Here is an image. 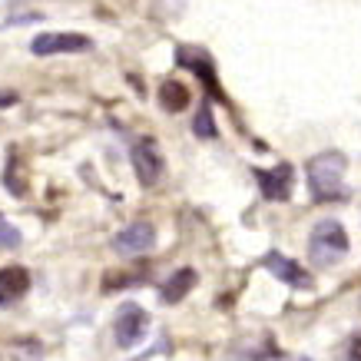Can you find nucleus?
Returning <instances> with one entry per match:
<instances>
[{
	"instance_id": "9b49d317",
	"label": "nucleus",
	"mask_w": 361,
	"mask_h": 361,
	"mask_svg": "<svg viewBox=\"0 0 361 361\" xmlns=\"http://www.w3.org/2000/svg\"><path fill=\"white\" fill-rule=\"evenodd\" d=\"M176 60L183 66H189L192 73H199V80L206 83L212 93H219V80H216V66L209 63V56H202V54H196L192 47H179V54H176Z\"/></svg>"
},
{
	"instance_id": "423d86ee",
	"label": "nucleus",
	"mask_w": 361,
	"mask_h": 361,
	"mask_svg": "<svg viewBox=\"0 0 361 361\" xmlns=\"http://www.w3.org/2000/svg\"><path fill=\"white\" fill-rule=\"evenodd\" d=\"M252 176L259 179V189L269 202H285L292 196V186H295V169L288 163H279L272 169H252Z\"/></svg>"
},
{
	"instance_id": "7ed1b4c3",
	"label": "nucleus",
	"mask_w": 361,
	"mask_h": 361,
	"mask_svg": "<svg viewBox=\"0 0 361 361\" xmlns=\"http://www.w3.org/2000/svg\"><path fill=\"white\" fill-rule=\"evenodd\" d=\"M146 329H149V315L146 308L136 305V302H126V305L116 308V318H113V338L120 348H133L146 338Z\"/></svg>"
},
{
	"instance_id": "f257e3e1",
	"label": "nucleus",
	"mask_w": 361,
	"mask_h": 361,
	"mask_svg": "<svg viewBox=\"0 0 361 361\" xmlns=\"http://www.w3.org/2000/svg\"><path fill=\"white\" fill-rule=\"evenodd\" d=\"M345 169H348V159L341 153H335V149L312 156L305 166L312 196L318 202H338V199L348 196V189H345Z\"/></svg>"
},
{
	"instance_id": "f03ea898",
	"label": "nucleus",
	"mask_w": 361,
	"mask_h": 361,
	"mask_svg": "<svg viewBox=\"0 0 361 361\" xmlns=\"http://www.w3.org/2000/svg\"><path fill=\"white\" fill-rule=\"evenodd\" d=\"M308 255L315 265H338L348 255V232L338 219H322L308 235Z\"/></svg>"
},
{
	"instance_id": "a211bd4d",
	"label": "nucleus",
	"mask_w": 361,
	"mask_h": 361,
	"mask_svg": "<svg viewBox=\"0 0 361 361\" xmlns=\"http://www.w3.org/2000/svg\"><path fill=\"white\" fill-rule=\"evenodd\" d=\"M298 361H308V358H298Z\"/></svg>"
},
{
	"instance_id": "ddd939ff",
	"label": "nucleus",
	"mask_w": 361,
	"mask_h": 361,
	"mask_svg": "<svg viewBox=\"0 0 361 361\" xmlns=\"http://www.w3.org/2000/svg\"><path fill=\"white\" fill-rule=\"evenodd\" d=\"M4 186L11 189L17 199L27 196V186H23V176H20V156H17V149H11V156H7V169H4Z\"/></svg>"
},
{
	"instance_id": "f3484780",
	"label": "nucleus",
	"mask_w": 361,
	"mask_h": 361,
	"mask_svg": "<svg viewBox=\"0 0 361 361\" xmlns=\"http://www.w3.org/2000/svg\"><path fill=\"white\" fill-rule=\"evenodd\" d=\"M17 93H13V90H0V110H7V106H13V103H17Z\"/></svg>"
},
{
	"instance_id": "2eb2a0df",
	"label": "nucleus",
	"mask_w": 361,
	"mask_h": 361,
	"mask_svg": "<svg viewBox=\"0 0 361 361\" xmlns=\"http://www.w3.org/2000/svg\"><path fill=\"white\" fill-rule=\"evenodd\" d=\"M20 229L11 226V222L0 216V249H20Z\"/></svg>"
},
{
	"instance_id": "4468645a",
	"label": "nucleus",
	"mask_w": 361,
	"mask_h": 361,
	"mask_svg": "<svg viewBox=\"0 0 361 361\" xmlns=\"http://www.w3.org/2000/svg\"><path fill=\"white\" fill-rule=\"evenodd\" d=\"M192 130H196L199 140H212V136H216V123H212V113H209V106H202V110L196 113Z\"/></svg>"
},
{
	"instance_id": "9d476101",
	"label": "nucleus",
	"mask_w": 361,
	"mask_h": 361,
	"mask_svg": "<svg viewBox=\"0 0 361 361\" xmlns=\"http://www.w3.org/2000/svg\"><path fill=\"white\" fill-rule=\"evenodd\" d=\"M196 282H199L196 269H179V272H173L169 279H166V285L159 288V298H163L166 305H179V302L192 292V285Z\"/></svg>"
},
{
	"instance_id": "6e6552de",
	"label": "nucleus",
	"mask_w": 361,
	"mask_h": 361,
	"mask_svg": "<svg viewBox=\"0 0 361 361\" xmlns=\"http://www.w3.org/2000/svg\"><path fill=\"white\" fill-rule=\"evenodd\" d=\"M262 265L279 279V282L292 285V288H315V279H312L298 262H292L288 255H282V252H269L262 259Z\"/></svg>"
},
{
	"instance_id": "dca6fc26",
	"label": "nucleus",
	"mask_w": 361,
	"mask_h": 361,
	"mask_svg": "<svg viewBox=\"0 0 361 361\" xmlns=\"http://www.w3.org/2000/svg\"><path fill=\"white\" fill-rule=\"evenodd\" d=\"M348 361H361V331L351 338V345H348Z\"/></svg>"
},
{
	"instance_id": "0eeeda50",
	"label": "nucleus",
	"mask_w": 361,
	"mask_h": 361,
	"mask_svg": "<svg viewBox=\"0 0 361 361\" xmlns=\"http://www.w3.org/2000/svg\"><path fill=\"white\" fill-rule=\"evenodd\" d=\"M133 169L140 176L142 186H156L159 176H163V153L153 140H136L133 146Z\"/></svg>"
},
{
	"instance_id": "1a4fd4ad",
	"label": "nucleus",
	"mask_w": 361,
	"mask_h": 361,
	"mask_svg": "<svg viewBox=\"0 0 361 361\" xmlns=\"http://www.w3.org/2000/svg\"><path fill=\"white\" fill-rule=\"evenodd\" d=\"M27 288H30V272H27L23 265L0 269V305H11V302L23 298Z\"/></svg>"
},
{
	"instance_id": "f8f14e48",
	"label": "nucleus",
	"mask_w": 361,
	"mask_h": 361,
	"mask_svg": "<svg viewBox=\"0 0 361 361\" xmlns=\"http://www.w3.org/2000/svg\"><path fill=\"white\" fill-rule=\"evenodd\" d=\"M159 106L166 113H183L189 106V87L179 80H163L159 83Z\"/></svg>"
},
{
	"instance_id": "39448f33",
	"label": "nucleus",
	"mask_w": 361,
	"mask_h": 361,
	"mask_svg": "<svg viewBox=\"0 0 361 361\" xmlns=\"http://www.w3.org/2000/svg\"><path fill=\"white\" fill-rule=\"evenodd\" d=\"M156 245V226L146 219H136L130 222L126 229H120L116 235H113V249L120 252V255H126V259H133V255H146V252Z\"/></svg>"
},
{
	"instance_id": "20e7f679",
	"label": "nucleus",
	"mask_w": 361,
	"mask_h": 361,
	"mask_svg": "<svg viewBox=\"0 0 361 361\" xmlns=\"http://www.w3.org/2000/svg\"><path fill=\"white\" fill-rule=\"evenodd\" d=\"M93 50V40L83 33H37L30 40L33 56H54V54H87Z\"/></svg>"
}]
</instances>
